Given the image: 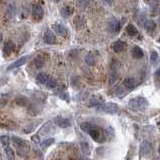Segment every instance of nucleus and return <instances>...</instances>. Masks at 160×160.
<instances>
[{
    "label": "nucleus",
    "instance_id": "f257e3e1",
    "mask_svg": "<svg viewBox=\"0 0 160 160\" xmlns=\"http://www.w3.org/2000/svg\"><path fill=\"white\" fill-rule=\"evenodd\" d=\"M129 107L134 111H143L148 107V101L144 97H136V98L130 99Z\"/></svg>",
    "mask_w": 160,
    "mask_h": 160
},
{
    "label": "nucleus",
    "instance_id": "f03ea898",
    "mask_svg": "<svg viewBox=\"0 0 160 160\" xmlns=\"http://www.w3.org/2000/svg\"><path fill=\"white\" fill-rule=\"evenodd\" d=\"M97 109L99 111H103V112H106V113H116L119 109V107L116 103H103V104H100V105L97 106Z\"/></svg>",
    "mask_w": 160,
    "mask_h": 160
},
{
    "label": "nucleus",
    "instance_id": "7ed1b4c3",
    "mask_svg": "<svg viewBox=\"0 0 160 160\" xmlns=\"http://www.w3.org/2000/svg\"><path fill=\"white\" fill-rule=\"evenodd\" d=\"M43 40L44 42L48 45H53V44L56 43V37L53 34V32H51L50 30H46L45 33H44L43 36Z\"/></svg>",
    "mask_w": 160,
    "mask_h": 160
},
{
    "label": "nucleus",
    "instance_id": "20e7f679",
    "mask_svg": "<svg viewBox=\"0 0 160 160\" xmlns=\"http://www.w3.org/2000/svg\"><path fill=\"white\" fill-rule=\"evenodd\" d=\"M89 135L91 136V138L95 141H98V142H103L104 141V138L102 136V133L101 131L99 129H97V127H94L93 129H91L89 131Z\"/></svg>",
    "mask_w": 160,
    "mask_h": 160
},
{
    "label": "nucleus",
    "instance_id": "39448f33",
    "mask_svg": "<svg viewBox=\"0 0 160 160\" xmlns=\"http://www.w3.org/2000/svg\"><path fill=\"white\" fill-rule=\"evenodd\" d=\"M52 29L54 30V32H56L57 35L61 36V37L66 36L68 33L66 28H65L62 24H59V23H55V24L52 25Z\"/></svg>",
    "mask_w": 160,
    "mask_h": 160
},
{
    "label": "nucleus",
    "instance_id": "423d86ee",
    "mask_svg": "<svg viewBox=\"0 0 160 160\" xmlns=\"http://www.w3.org/2000/svg\"><path fill=\"white\" fill-rule=\"evenodd\" d=\"M28 59H29V56H28V55L21 57V58H19L17 61H15V62H13L12 64H10L9 66L7 67V70H12V69H15V68H18L20 66H22L23 64H25L26 62L28 61Z\"/></svg>",
    "mask_w": 160,
    "mask_h": 160
},
{
    "label": "nucleus",
    "instance_id": "0eeeda50",
    "mask_svg": "<svg viewBox=\"0 0 160 160\" xmlns=\"http://www.w3.org/2000/svg\"><path fill=\"white\" fill-rule=\"evenodd\" d=\"M151 152V144L148 141H143L140 145V154L141 156H148Z\"/></svg>",
    "mask_w": 160,
    "mask_h": 160
},
{
    "label": "nucleus",
    "instance_id": "6e6552de",
    "mask_svg": "<svg viewBox=\"0 0 160 160\" xmlns=\"http://www.w3.org/2000/svg\"><path fill=\"white\" fill-rule=\"evenodd\" d=\"M55 123H56L57 126L61 127V128H66L70 126V122L68 119H65L63 117H56L55 118Z\"/></svg>",
    "mask_w": 160,
    "mask_h": 160
},
{
    "label": "nucleus",
    "instance_id": "1a4fd4ad",
    "mask_svg": "<svg viewBox=\"0 0 160 160\" xmlns=\"http://www.w3.org/2000/svg\"><path fill=\"white\" fill-rule=\"evenodd\" d=\"M112 48H113V50L116 52V53H120V52H122V51L125 50V48H126V44H125L121 40H118V41H116V42L113 44Z\"/></svg>",
    "mask_w": 160,
    "mask_h": 160
},
{
    "label": "nucleus",
    "instance_id": "9d476101",
    "mask_svg": "<svg viewBox=\"0 0 160 160\" xmlns=\"http://www.w3.org/2000/svg\"><path fill=\"white\" fill-rule=\"evenodd\" d=\"M32 14L37 18H42L43 14H44V10L42 8V6L39 5V4L34 5L33 9H32Z\"/></svg>",
    "mask_w": 160,
    "mask_h": 160
},
{
    "label": "nucleus",
    "instance_id": "9b49d317",
    "mask_svg": "<svg viewBox=\"0 0 160 160\" xmlns=\"http://www.w3.org/2000/svg\"><path fill=\"white\" fill-rule=\"evenodd\" d=\"M136 84H137V82H136V79H134V78L132 77H128L126 78V79L124 80V82H123V85L125 86L126 88L128 89H132L134 88Z\"/></svg>",
    "mask_w": 160,
    "mask_h": 160
},
{
    "label": "nucleus",
    "instance_id": "f8f14e48",
    "mask_svg": "<svg viewBox=\"0 0 160 160\" xmlns=\"http://www.w3.org/2000/svg\"><path fill=\"white\" fill-rule=\"evenodd\" d=\"M131 54H132V56L134 57V58H136V59H141L143 57L142 49H141L140 47H138V46L133 47L132 51H131Z\"/></svg>",
    "mask_w": 160,
    "mask_h": 160
},
{
    "label": "nucleus",
    "instance_id": "ddd939ff",
    "mask_svg": "<svg viewBox=\"0 0 160 160\" xmlns=\"http://www.w3.org/2000/svg\"><path fill=\"white\" fill-rule=\"evenodd\" d=\"M85 19L83 18L82 16H80V15H78V16L75 17L74 19V24L75 26L77 27V29H81V28H83L85 26Z\"/></svg>",
    "mask_w": 160,
    "mask_h": 160
},
{
    "label": "nucleus",
    "instance_id": "4468645a",
    "mask_svg": "<svg viewBox=\"0 0 160 160\" xmlns=\"http://www.w3.org/2000/svg\"><path fill=\"white\" fill-rule=\"evenodd\" d=\"M12 141L14 142V144L17 146V147H20V148L27 147V142H26L25 140H23V139H21V138H18V137H15V136H13V137H12Z\"/></svg>",
    "mask_w": 160,
    "mask_h": 160
},
{
    "label": "nucleus",
    "instance_id": "2eb2a0df",
    "mask_svg": "<svg viewBox=\"0 0 160 160\" xmlns=\"http://www.w3.org/2000/svg\"><path fill=\"white\" fill-rule=\"evenodd\" d=\"M73 8L70 6H64L63 8H61V10H60V14H61L62 17H69L70 15H72L73 13Z\"/></svg>",
    "mask_w": 160,
    "mask_h": 160
},
{
    "label": "nucleus",
    "instance_id": "dca6fc26",
    "mask_svg": "<svg viewBox=\"0 0 160 160\" xmlns=\"http://www.w3.org/2000/svg\"><path fill=\"white\" fill-rule=\"evenodd\" d=\"M49 78H50V76H48L46 73H39V74L36 76V80H37V82L40 83V84H45Z\"/></svg>",
    "mask_w": 160,
    "mask_h": 160
},
{
    "label": "nucleus",
    "instance_id": "f3484780",
    "mask_svg": "<svg viewBox=\"0 0 160 160\" xmlns=\"http://www.w3.org/2000/svg\"><path fill=\"white\" fill-rule=\"evenodd\" d=\"M14 48H15V46H14V44H13V42H11V41L6 42V43H5V45H4V48H3L4 54L5 55H9L13 50H14Z\"/></svg>",
    "mask_w": 160,
    "mask_h": 160
},
{
    "label": "nucleus",
    "instance_id": "a211bd4d",
    "mask_svg": "<svg viewBox=\"0 0 160 160\" xmlns=\"http://www.w3.org/2000/svg\"><path fill=\"white\" fill-rule=\"evenodd\" d=\"M144 27H145V29L147 30L148 32H152V31L155 29L156 24L153 20H147V21L144 23Z\"/></svg>",
    "mask_w": 160,
    "mask_h": 160
},
{
    "label": "nucleus",
    "instance_id": "6ab92c4d",
    "mask_svg": "<svg viewBox=\"0 0 160 160\" xmlns=\"http://www.w3.org/2000/svg\"><path fill=\"white\" fill-rule=\"evenodd\" d=\"M126 32L128 35H130V36H135L136 34L138 33V30L136 29V27L133 24H128L126 26Z\"/></svg>",
    "mask_w": 160,
    "mask_h": 160
},
{
    "label": "nucleus",
    "instance_id": "aec40b11",
    "mask_svg": "<svg viewBox=\"0 0 160 160\" xmlns=\"http://www.w3.org/2000/svg\"><path fill=\"white\" fill-rule=\"evenodd\" d=\"M95 126H93L91 123H88V122H84V123H81L80 124V129L82 131H84L86 133H89V131L91 129H93V128Z\"/></svg>",
    "mask_w": 160,
    "mask_h": 160
},
{
    "label": "nucleus",
    "instance_id": "412c9836",
    "mask_svg": "<svg viewBox=\"0 0 160 160\" xmlns=\"http://www.w3.org/2000/svg\"><path fill=\"white\" fill-rule=\"evenodd\" d=\"M44 58L42 56H37L35 57V59H34V65H35L36 68H41L44 65Z\"/></svg>",
    "mask_w": 160,
    "mask_h": 160
},
{
    "label": "nucleus",
    "instance_id": "4be33fe9",
    "mask_svg": "<svg viewBox=\"0 0 160 160\" xmlns=\"http://www.w3.org/2000/svg\"><path fill=\"white\" fill-rule=\"evenodd\" d=\"M45 85L47 86V88H50V89H53V88H55L57 86V81H56V79L55 78H52V77H50L48 79V81L45 83Z\"/></svg>",
    "mask_w": 160,
    "mask_h": 160
},
{
    "label": "nucleus",
    "instance_id": "5701e85b",
    "mask_svg": "<svg viewBox=\"0 0 160 160\" xmlns=\"http://www.w3.org/2000/svg\"><path fill=\"white\" fill-rule=\"evenodd\" d=\"M85 62L87 63L88 65H94V63H95V57L93 56V54L92 53H89L87 56H86V58H85Z\"/></svg>",
    "mask_w": 160,
    "mask_h": 160
},
{
    "label": "nucleus",
    "instance_id": "b1692460",
    "mask_svg": "<svg viewBox=\"0 0 160 160\" xmlns=\"http://www.w3.org/2000/svg\"><path fill=\"white\" fill-rule=\"evenodd\" d=\"M53 143H54V139L53 138H48V139H46V140H44L43 142L40 144V146L43 149H45L47 147H49V146H50L51 144H53Z\"/></svg>",
    "mask_w": 160,
    "mask_h": 160
},
{
    "label": "nucleus",
    "instance_id": "393cba45",
    "mask_svg": "<svg viewBox=\"0 0 160 160\" xmlns=\"http://www.w3.org/2000/svg\"><path fill=\"white\" fill-rule=\"evenodd\" d=\"M81 149H82V152L85 155H89V154H90V147H89L87 142L81 143Z\"/></svg>",
    "mask_w": 160,
    "mask_h": 160
},
{
    "label": "nucleus",
    "instance_id": "a878e982",
    "mask_svg": "<svg viewBox=\"0 0 160 160\" xmlns=\"http://www.w3.org/2000/svg\"><path fill=\"white\" fill-rule=\"evenodd\" d=\"M5 154L8 157L9 159H14V152L10 147H6L5 148Z\"/></svg>",
    "mask_w": 160,
    "mask_h": 160
},
{
    "label": "nucleus",
    "instance_id": "bb28decb",
    "mask_svg": "<svg viewBox=\"0 0 160 160\" xmlns=\"http://www.w3.org/2000/svg\"><path fill=\"white\" fill-rule=\"evenodd\" d=\"M15 102H16L18 105H26V103H27V99H26L25 97L19 96L16 100H15Z\"/></svg>",
    "mask_w": 160,
    "mask_h": 160
},
{
    "label": "nucleus",
    "instance_id": "cd10ccee",
    "mask_svg": "<svg viewBox=\"0 0 160 160\" xmlns=\"http://www.w3.org/2000/svg\"><path fill=\"white\" fill-rule=\"evenodd\" d=\"M116 78H117V73L115 70H112L111 72H110V76H109V79H110V83L111 84H113V83L116 81Z\"/></svg>",
    "mask_w": 160,
    "mask_h": 160
},
{
    "label": "nucleus",
    "instance_id": "c85d7f7f",
    "mask_svg": "<svg viewBox=\"0 0 160 160\" xmlns=\"http://www.w3.org/2000/svg\"><path fill=\"white\" fill-rule=\"evenodd\" d=\"M78 4H79L80 8L85 9L89 4V0H78Z\"/></svg>",
    "mask_w": 160,
    "mask_h": 160
},
{
    "label": "nucleus",
    "instance_id": "c756f323",
    "mask_svg": "<svg viewBox=\"0 0 160 160\" xmlns=\"http://www.w3.org/2000/svg\"><path fill=\"white\" fill-rule=\"evenodd\" d=\"M0 140H1V143H2V145H3V146H7L9 144V137L7 135L1 136Z\"/></svg>",
    "mask_w": 160,
    "mask_h": 160
},
{
    "label": "nucleus",
    "instance_id": "7c9ffc66",
    "mask_svg": "<svg viewBox=\"0 0 160 160\" xmlns=\"http://www.w3.org/2000/svg\"><path fill=\"white\" fill-rule=\"evenodd\" d=\"M158 54H157V52L155 51H153L151 53V56H150V59H151V62L152 63H156L157 62V60H158Z\"/></svg>",
    "mask_w": 160,
    "mask_h": 160
},
{
    "label": "nucleus",
    "instance_id": "2f4dec72",
    "mask_svg": "<svg viewBox=\"0 0 160 160\" xmlns=\"http://www.w3.org/2000/svg\"><path fill=\"white\" fill-rule=\"evenodd\" d=\"M125 22V19H122L120 22H118L117 24H116V27H115V32H118L120 29H121V27H122V24Z\"/></svg>",
    "mask_w": 160,
    "mask_h": 160
},
{
    "label": "nucleus",
    "instance_id": "473e14b6",
    "mask_svg": "<svg viewBox=\"0 0 160 160\" xmlns=\"http://www.w3.org/2000/svg\"><path fill=\"white\" fill-rule=\"evenodd\" d=\"M31 140H32L34 143H39V142H40V138H39V136L37 134L31 136Z\"/></svg>",
    "mask_w": 160,
    "mask_h": 160
},
{
    "label": "nucleus",
    "instance_id": "72a5a7b5",
    "mask_svg": "<svg viewBox=\"0 0 160 160\" xmlns=\"http://www.w3.org/2000/svg\"><path fill=\"white\" fill-rule=\"evenodd\" d=\"M156 76H157V77H159V78H160V68L156 71Z\"/></svg>",
    "mask_w": 160,
    "mask_h": 160
},
{
    "label": "nucleus",
    "instance_id": "f704fd0d",
    "mask_svg": "<svg viewBox=\"0 0 160 160\" xmlns=\"http://www.w3.org/2000/svg\"><path fill=\"white\" fill-rule=\"evenodd\" d=\"M103 1H105L106 3H108V4H111V3H112V1H113V0H103Z\"/></svg>",
    "mask_w": 160,
    "mask_h": 160
},
{
    "label": "nucleus",
    "instance_id": "c9c22d12",
    "mask_svg": "<svg viewBox=\"0 0 160 160\" xmlns=\"http://www.w3.org/2000/svg\"><path fill=\"white\" fill-rule=\"evenodd\" d=\"M158 24H159V26H160V17H159V19H158Z\"/></svg>",
    "mask_w": 160,
    "mask_h": 160
},
{
    "label": "nucleus",
    "instance_id": "e433bc0d",
    "mask_svg": "<svg viewBox=\"0 0 160 160\" xmlns=\"http://www.w3.org/2000/svg\"><path fill=\"white\" fill-rule=\"evenodd\" d=\"M158 153L160 154V146H159V148H158Z\"/></svg>",
    "mask_w": 160,
    "mask_h": 160
},
{
    "label": "nucleus",
    "instance_id": "4c0bfd02",
    "mask_svg": "<svg viewBox=\"0 0 160 160\" xmlns=\"http://www.w3.org/2000/svg\"><path fill=\"white\" fill-rule=\"evenodd\" d=\"M154 1H156V2H159V3H160V0H154Z\"/></svg>",
    "mask_w": 160,
    "mask_h": 160
},
{
    "label": "nucleus",
    "instance_id": "58836bf2",
    "mask_svg": "<svg viewBox=\"0 0 160 160\" xmlns=\"http://www.w3.org/2000/svg\"><path fill=\"white\" fill-rule=\"evenodd\" d=\"M55 1H56V2H58V1H59V0H55Z\"/></svg>",
    "mask_w": 160,
    "mask_h": 160
}]
</instances>
